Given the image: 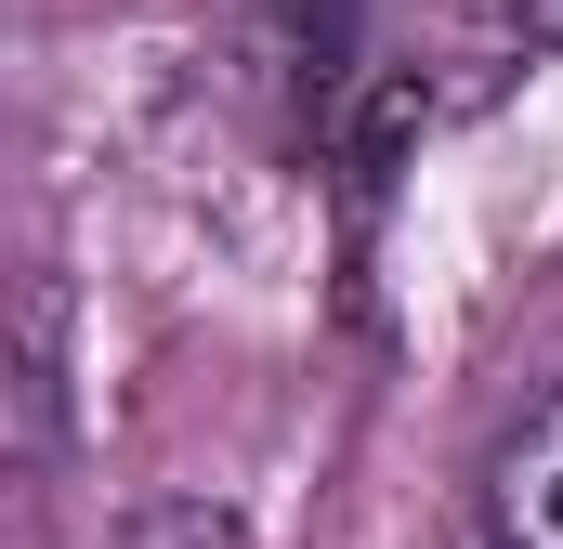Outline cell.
I'll use <instances>...</instances> for the list:
<instances>
[{
	"instance_id": "7a4b0ae2",
	"label": "cell",
	"mask_w": 563,
	"mask_h": 549,
	"mask_svg": "<svg viewBox=\"0 0 563 549\" xmlns=\"http://www.w3.org/2000/svg\"><path fill=\"white\" fill-rule=\"evenodd\" d=\"M106 549H250V524H236V511H210V497H157V511H132Z\"/></svg>"
},
{
	"instance_id": "6da1fadb",
	"label": "cell",
	"mask_w": 563,
	"mask_h": 549,
	"mask_svg": "<svg viewBox=\"0 0 563 549\" xmlns=\"http://www.w3.org/2000/svg\"><path fill=\"white\" fill-rule=\"evenodd\" d=\"M485 537L498 549H563V380L511 418L498 458H485Z\"/></svg>"
}]
</instances>
